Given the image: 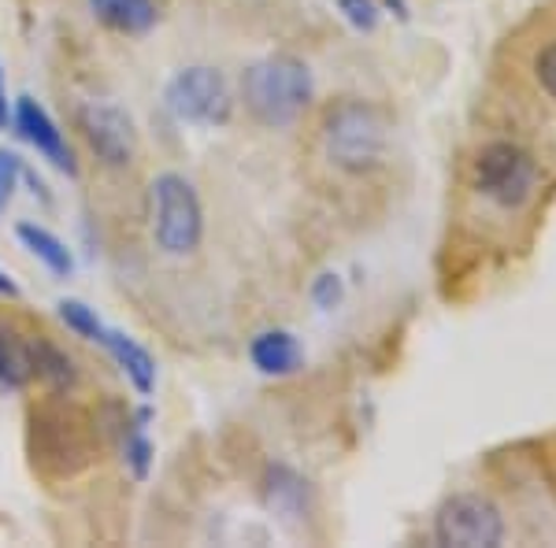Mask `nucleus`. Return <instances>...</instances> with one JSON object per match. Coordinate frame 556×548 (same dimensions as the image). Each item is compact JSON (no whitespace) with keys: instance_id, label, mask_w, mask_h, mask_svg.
<instances>
[{"instance_id":"obj_1","label":"nucleus","mask_w":556,"mask_h":548,"mask_svg":"<svg viewBox=\"0 0 556 548\" xmlns=\"http://www.w3.org/2000/svg\"><path fill=\"white\" fill-rule=\"evenodd\" d=\"M556 196V141L516 101L468 141L456 178L460 233L482 253L513 256L531 245Z\"/></svg>"},{"instance_id":"obj_18","label":"nucleus","mask_w":556,"mask_h":548,"mask_svg":"<svg viewBox=\"0 0 556 548\" xmlns=\"http://www.w3.org/2000/svg\"><path fill=\"white\" fill-rule=\"evenodd\" d=\"M146 422H149V408L138 411V422H134L130 437H127V467L134 471V479L146 482L149 467H152V442L146 437Z\"/></svg>"},{"instance_id":"obj_12","label":"nucleus","mask_w":556,"mask_h":548,"mask_svg":"<svg viewBox=\"0 0 556 548\" xmlns=\"http://www.w3.org/2000/svg\"><path fill=\"white\" fill-rule=\"evenodd\" d=\"M34 382V337L0 316V390L20 393Z\"/></svg>"},{"instance_id":"obj_2","label":"nucleus","mask_w":556,"mask_h":548,"mask_svg":"<svg viewBox=\"0 0 556 548\" xmlns=\"http://www.w3.org/2000/svg\"><path fill=\"white\" fill-rule=\"evenodd\" d=\"M319 156L338 178H361L375 175L386 156H390V119L382 107L345 97L330 104L319 119Z\"/></svg>"},{"instance_id":"obj_17","label":"nucleus","mask_w":556,"mask_h":548,"mask_svg":"<svg viewBox=\"0 0 556 548\" xmlns=\"http://www.w3.org/2000/svg\"><path fill=\"white\" fill-rule=\"evenodd\" d=\"M56 311H60V319H64V327L71 330V334H78V337H86V341H101L104 322L97 319V311L89 308V304H83V301H60Z\"/></svg>"},{"instance_id":"obj_13","label":"nucleus","mask_w":556,"mask_h":548,"mask_svg":"<svg viewBox=\"0 0 556 548\" xmlns=\"http://www.w3.org/2000/svg\"><path fill=\"white\" fill-rule=\"evenodd\" d=\"M89 12L104 30L119 34V38H141L160 20L156 0H89Z\"/></svg>"},{"instance_id":"obj_9","label":"nucleus","mask_w":556,"mask_h":548,"mask_svg":"<svg viewBox=\"0 0 556 548\" xmlns=\"http://www.w3.org/2000/svg\"><path fill=\"white\" fill-rule=\"evenodd\" d=\"M34 437H38L34 453H38L41 467L52 471V463H60L56 474H75L89 460L86 426L71 411H41V416H34Z\"/></svg>"},{"instance_id":"obj_21","label":"nucleus","mask_w":556,"mask_h":548,"mask_svg":"<svg viewBox=\"0 0 556 548\" xmlns=\"http://www.w3.org/2000/svg\"><path fill=\"white\" fill-rule=\"evenodd\" d=\"M0 296H8V301H15V296H20V285H15L4 271H0Z\"/></svg>"},{"instance_id":"obj_20","label":"nucleus","mask_w":556,"mask_h":548,"mask_svg":"<svg viewBox=\"0 0 556 548\" xmlns=\"http://www.w3.org/2000/svg\"><path fill=\"white\" fill-rule=\"evenodd\" d=\"M8 119H12V107H8V93H4V71H0V130L8 127Z\"/></svg>"},{"instance_id":"obj_8","label":"nucleus","mask_w":556,"mask_h":548,"mask_svg":"<svg viewBox=\"0 0 556 548\" xmlns=\"http://www.w3.org/2000/svg\"><path fill=\"white\" fill-rule=\"evenodd\" d=\"M78 133L89 145L97 160L112 170H127L134 160H138V130H134V119L123 107L104 104V101H89L78 107L75 115Z\"/></svg>"},{"instance_id":"obj_5","label":"nucleus","mask_w":556,"mask_h":548,"mask_svg":"<svg viewBox=\"0 0 556 548\" xmlns=\"http://www.w3.org/2000/svg\"><path fill=\"white\" fill-rule=\"evenodd\" d=\"M508 537L505 511L482 493H453L434 515V541L453 548H493Z\"/></svg>"},{"instance_id":"obj_7","label":"nucleus","mask_w":556,"mask_h":548,"mask_svg":"<svg viewBox=\"0 0 556 548\" xmlns=\"http://www.w3.org/2000/svg\"><path fill=\"white\" fill-rule=\"evenodd\" d=\"M513 64L527 101H534L545 115H556V12H542L519 34Z\"/></svg>"},{"instance_id":"obj_19","label":"nucleus","mask_w":556,"mask_h":548,"mask_svg":"<svg viewBox=\"0 0 556 548\" xmlns=\"http://www.w3.org/2000/svg\"><path fill=\"white\" fill-rule=\"evenodd\" d=\"M20 175H23V160L15 156L12 149H0V215H4L8 204H12Z\"/></svg>"},{"instance_id":"obj_6","label":"nucleus","mask_w":556,"mask_h":548,"mask_svg":"<svg viewBox=\"0 0 556 548\" xmlns=\"http://www.w3.org/2000/svg\"><path fill=\"white\" fill-rule=\"evenodd\" d=\"M164 101L178 123H193V127H227L235 115L230 86L215 67L178 71L164 89Z\"/></svg>"},{"instance_id":"obj_11","label":"nucleus","mask_w":556,"mask_h":548,"mask_svg":"<svg viewBox=\"0 0 556 548\" xmlns=\"http://www.w3.org/2000/svg\"><path fill=\"white\" fill-rule=\"evenodd\" d=\"M249 359L260 374L267 379H286V374H298L304 364L301 341L290 334V330H260V334L249 341Z\"/></svg>"},{"instance_id":"obj_16","label":"nucleus","mask_w":556,"mask_h":548,"mask_svg":"<svg viewBox=\"0 0 556 548\" xmlns=\"http://www.w3.org/2000/svg\"><path fill=\"white\" fill-rule=\"evenodd\" d=\"M34 379L52 393H67L78 382V367L64 348L52 345L49 337H34Z\"/></svg>"},{"instance_id":"obj_14","label":"nucleus","mask_w":556,"mask_h":548,"mask_svg":"<svg viewBox=\"0 0 556 548\" xmlns=\"http://www.w3.org/2000/svg\"><path fill=\"white\" fill-rule=\"evenodd\" d=\"M97 345L108 348V356L115 359V367L127 374L130 385L141 393V397H149V393L156 390V359L149 356L146 345H138L134 337L119 334V330H108V327H104V334Z\"/></svg>"},{"instance_id":"obj_4","label":"nucleus","mask_w":556,"mask_h":548,"mask_svg":"<svg viewBox=\"0 0 556 548\" xmlns=\"http://www.w3.org/2000/svg\"><path fill=\"white\" fill-rule=\"evenodd\" d=\"M149 233L167 259H186L204 241V204L197 186L178 170H160L149 186Z\"/></svg>"},{"instance_id":"obj_3","label":"nucleus","mask_w":556,"mask_h":548,"mask_svg":"<svg viewBox=\"0 0 556 548\" xmlns=\"http://www.w3.org/2000/svg\"><path fill=\"white\" fill-rule=\"evenodd\" d=\"M241 101L260 127H293L312 104V75L298 56H264L241 75Z\"/></svg>"},{"instance_id":"obj_10","label":"nucleus","mask_w":556,"mask_h":548,"mask_svg":"<svg viewBox=\"0 0 556 548\" xmlns=\"http://www.w3.org/2000/svg\"><path fill=\"white\" fill-rule=\"evenodd\" d=\"M12 119H15V130L23 133L26 145L38 149V156H45L52 167L64 170V175H75L78 164H75V152H71L64 130L56 127V119H52L34 97H20V101H15Z\"/></svg>"},{"instance_id":"obj_15","label":"nucleus","mask_w":556,"mask_h":548,"mask_svg":"<svg viewBox=\"0 0 556 548\" xmlns=\"http://www.w3.org/2000/svg\"><path fill=\"white\" fill-rule=\"evenodd\" d=\"M15 238L26 245V253L38 259V264L49 267L56 278H67L75 271V256H71V248L52 230L38 227V222H20V227H15Z\"/></svg>"}]
</instances>
